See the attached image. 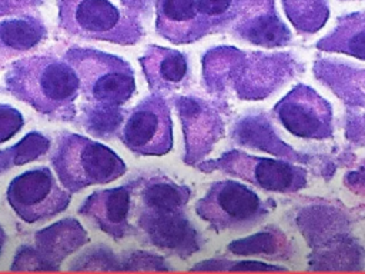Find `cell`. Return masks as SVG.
Segmentation results:
<instances>
[{
  "instance_id": "obj_1",
  "label": "cell",
  "mask_w": 365,
  "mask_h": 274,
  "mask_svg": "<svg viewBox=\"0 0 365 274\" xmlns=\"http://www.w3.org/2000/svg\"><path fill=\"white\" fill-rule=\"evenodd\" d=\"M6 90L53 120H71L80 81L74 68L56 56H31L14 61L4 76Z\"/></svg>"
},
{
  "instance_id": "obj_2",
  "label": "cell",
  "mask_w": 365,
  "mask_h": 274,
  "mask_svg": "<svg viewBox=\"0 0 365 274\" xmlns=\"http://www.w3.org/2000/svg\"><path fill=\"white\" fill-rule=\"evenodd\" d=\"M50 161L60 183L70 193L111 183L127 171L123 158L110 147L74 133L58 137Z\"/></svg>"
},
{
  "instance_id": "obj_3",
  "label": "cell",
  "mask_w": 365,
  "mask_h": 274,
  "mask_svg": "<svg viewBox=\"0 0 365 274\" xmlns=\"http://www.w3.org/2000/svg\"><path fill=\"white\" fill-rule=\"evenodd\" d=\"M64 60L74 68L91 107L120 108L135 93L134 70L118 56L74 47L66 51Z\"/></svg>"
},
{
  "instance_id": "obj_4",
  "label": "cell",
  "mask_w": 365,
  "mask_h": 274,
  "mask_svg": "<svg viewBox=\"0 0 365 274\" xmlns=\"http://www.w3.org/2000/svg\"><path fill=\"white\" fill-rule=\"evenodd\" d=\"M60 26L71 36L121 46L137 43L143 27L135 13L113 0H57Z\"/></svg>"
},
{
  "instance_id": "obj_5",
  "label": "cell",
  "mask_w": 365,
  "mask_h": 274,
  "mask_svg": "<svg viewBox=\"0 0 365 274\" xmlns=\"http://www.w3.org/2000/svg\"><path fill=\"white\" fill-rule=\"evenodd\" d=\"M195 213L215 231H244L262 221L268 207L245 184L222 180L212 183L195 203Z\"/></svg>"
},
{
  "instance_id": "obj_6",
  "label": "cell",
  "mask_w": 365,
  "mask_h": 274,
  "mask_svg": "<svg viewBox=\"0 0 365 274\" xmlns=\"http://www.w3.org/2000/svg\"><path fill=\"white\" fill-rule=\"evenodd\" d=\"M6 198L20 220L34 224L63 213L71 197L60 187L50 168L37 167L14 177Z\"/></svg>"
},
{
  "instance_id": "obj_7",
  "label": "cell",
  "mask_w": 365,
  "mask_h": 274,
  "mask_svg": "<svg viewBox=\"0 0 365 274\" xmlns=\"http://www.w3.org/2000/svg\"><path fill=\"white\" fill-rule=\"evenodd\" d=\"M123 144L140 156H164L173 148V121L160 94L141 100L125 117L120 131Z\"/></svg>"
},
{
  "instance_id": "obj_8",
  "label": "cell",
  "mask_w": 365,
  "mask_h": 274,
  "mask_svg": "<svg viewBox=\"0 0 365 274\" xmlns=\"http://www.w3.org/2000/svg\"><path fill=\"white\" fill-rule=\"evenodd\" d=\"M135 225L141 243L181 258L195 254L202 245L200 233L182 210L137 207Z\"/></svg>"
},
{
  "instance_id": "obj_9",
  "label": "cell",
  "mask_w": 365,
  "mask_h": 274,
  "mask_svg": "<svg viewBox=\"0 0 365 274\" xmlns=\"http://www.w3.org/2000/svg\"><path fill=\"white\" fill-rule=\"evenodd\" d=\"M210 167L221 168L269 191L292 193L307 186V171L289 161L252 157L238 150L225 153Z\"/></svg>"
},
{
  "instance_id": "obj_10",
  "label": "cell",
  "mask_w": 365,
  "mask_h": 274,
  "mask_svg": "<svg viewBox=\"0 0 365 274\" xmlns=\"http://www.w3.org/2000/svg\"><path fill=\"white\" fill-rule=\"evenodd\" d=\"M281 124L301 138H327L332 134V108L315 90L299 84L274 107Z\"/></svg>"
},
{
  "instance_id": "obj_11",
  "label": "cell",
  "mask_w": 365,
  "mask_h": 274,
  "mask_svg": "<svg viewBox=\"0 0 365 274\" xmlns=\"http://www.w3.org/2000/svg\"><path fill=\"white\" fill-rule=\"evenodd\" d=\"M100 231L120 241L135 231L130 223L133 213V186L106 188L91 193L78 208Z\"/></svg>"
},
{
  "instance_id": "obj_12",
  "label": "cell",
  "mask_w": 365,
  "mask_h": 274,
  "mask_svg": "<svg viewBox=\"0 0 365 274\" xmlns=\"http://www.w3.org/2000/svg\"><path fill=\"white\" fill-rule=\"evenodd\" d=\"M211 29L212 24L198 11L197 0H155V30L170 43H192Z\"/></svg>"
},
{
  "instance_id": "obj_13",
  "label": "cell",
  "mask_w": 365,
  "mask_h": 274,
  "mask_svg": "<svg viewBox=\"0 0 365 274\" xmlns=\"http://www.w3.org/2000/svg\"><path fill=\"white\" fill-rule=\"evenodd\" d=\"M235 14V33L254 44L277 47L285 44L291 34L285 24L277 17L269 0H238Z\"/></svg>"
},
{
  "instance_id": "obj_14",
  "label": "cell",
  "mask_w": 365,
  "mask_h": 274,
  "mask_svg": "<svg viewBox=\"0 0 365 274\" xmlns=\"http://www.w3.org/2000/svg\"><path fill=\"white\" fill-rule=\"evenodd\" d=\"M242 54L232 68L231 76L242 74L238 83V94L244 98H262L282 86L294 73V67L285 56H259L251 64H245ZM238 80V81H240Z\"/></svg>"
},
{
  "instance_id": "obj_15",
  "label": "cell",
  "mask_w": 365,
  "mask_h": 274,
  "mask_svg": "<svg viewBox=\"0 0 365 274\" xmlns=\"http://www.w3.org/2000/svg\"><path fill=\"white\" fill-rule=\"evenodd\" d=\"M88 243V234L74 218H64L34 234L33 250L43 271H58L60 264L70 254Z\"/></svg>"
},
{
  "instance_id": "obj_16",
  "label": "cell",
  "mask_w": 365,
  "mask_h": 274,
  "mask_svg": "<svg viewBox=\"0 0 365 274\" xmlns=\"http://www.w3.org/2000/svg\"><path fill=\"white\" fill-rule=\"evenodd\" d=\"M147 83L153 91H170L181 87L190 74L185 54L168 47L150 46L140 59Z\"/></svg>"
},
{
  "instance_id": "obj_17",
  "label": "cell",
  "mask_w": 365,
  "mask_h": 274,
  "mask_svg": "<svg viewBox=\"0 0 365 274\" xmlns=\"http://www.w3.org/2000/svg\"><path fill=\"white\" fill-rule=\"evenodd\" d=\"M295 223L314 250L346 235L348 230L346 217L329 207L305 208L298 214Z\"/></svg>"
},
{
  "instance_id": "obj_18",
  "label": "cell",
  "mask_w": 365,
  "mask_h": 274,
  "mask_svg": "<svg viewBox=\"0 0 365 274\" xmlns=\"http://www.w3.org/2000/svg\"><path fill=\"white\" fill-rule=\"evenodd\" d=\"M237 143L251 148L268 151L287 158H299V154L288 147L274 131L264 116H247L241 118L232 133Z\"/></svg>"
},
{
  "instance_id": "obj_19",
  "label": "cell",
  "mask_w": 365,
  "mask_h": 274,
  "mask_svg": "<svg viewBox=\"0 0 365 274\" xmlns=\"http://www.w3.org/2000/svg\"><path fill=\"white\" fill-rule=\"evenodd\" d=\"M234 255H258L275 260H288L295 251L288 237L277 227H267L245 238L235 240L227 245Z\"/></svg>"
},
{
  "instance_id": "obj_20",
  "label": "cell",
  "mask_w": 365,
  "mask_h": 274,
  "mask_svg": "<svg viewBox=\"0 0 365 274\" xmlns=\"http://www.w3.org/2000/svg\"><path fill=\"white\" fill-rule=\"evenodd\" d=\"M364 263V251L358 243L344 235L321 248H317L309 255L312 270L321 271H354L361 270Z\"/></svg>"
},
{
  "instance_id": "obj_21",
  "label": "cell",
  "mask_w": 365,
  "mask_h": 274,
  "mask_svg": "<svg viewBox=\"0 0 365 274\" xmlns=\"http://www.w3.org/2000/svg\"><path fill=\"white\" fill-rule=\"evenodd\" d=\"M47 36L44 23L34 16H21L0 23V53L16 54L40 44Z\"/></svg>"
},
{
  "instance_id": "obj_22",
  "label": "cell",
  "mask_w": 365,
  "mask_h": 274,
  "mask_svg": "<svg viewBox=\"0 0 365 274\" xmlns=\"http://www.w3.org/2000/svg\"><path fill=\"white\" fill-rule=\"evenodd\" d=\"M318 49L365 60V11L341 19L336 27L318 41Z\"/></svg>"
},
{
  "instance_id": "obj_23",
  "label": "cell",
  "mask_w": 365,
  "mask_h": 274,
  "mask_svg": "<svg viewBox=\"0 0 365 274\" xmlns=\"http://www.w3.org/2000/svg\"><path fill=\"white\" fill-rule=\"evenodd\" d=\"M287 17L302 33H315L328 19L327 0H282Z\"/></svg>"
},
{
  "instance_id": "obj_24",
  "label": "cell",
  "mask_w": 365,
  "mask_h": 274,
  "mask_svg": "<svg viewBox=\"0 0 365 274\" xmlns=\"http://www.w3.org/2000/svg\"><path fill=\"white\" fill-rule=\"evenodd\" d=\"M50 147V140L37 131L26 134L19 143L0 150V174L11 167L21 166L43 156Z\"/></svg>"
},
{
  "instance_id": "obj_25",
  "label": "cell",
  "mask_w": 365,
  "mask_h": 274,
  "mask_svg": "<svg viewBox=\"0 0 365 274\" xmlns=\"http://www.w3.org/2000/svg\"><path fill=\"white\" fill-rule=\"evenodd\" d=\"M70 271H121V265L110 248L94 247L73 261Z\"/></svg>"
},
{
  "instance_id": "obj_26",
  "label": "cell",
  "mask_w": 365,
  "mask_h": 274,
  "mask_svg": "<svg viewBox=\"0 0 365 274\" xmlns=\"http://www.w3.org/2000/svg\"><path fill=\"white\" fill-rule=\"evenodd\" d=\"M191 271H285V267L268 264L262 261H230L224 258L204 260L194 267Z\"/></svg>"
},
{
  "instance_id": "obj_27",
  "label": "cell",
  "mask_w": 365,
  "mask_h": 274,
  "mask_svg": "<svg viewBox=\"0 0 365 274\" xmlns=\"http://www.w3.org/2000/svg\"><path fill=\"white\" fill-rule=\"evenodd\" d=\"M121 271H168L165 260L147 251H133L120 258Z\"/></svg>"
},
{
  "instance_id": "obj_28",
  "label": "cell",
  "mask_w": 365,
  "mask_h": 274,
  "mask_svg": "<svg viewBox=\"0 0 365 274\" xmlns=\"http://www.w3.org/2000/svg\"><path fill=\"white\" fill-rule=\"evenodd\" d=\"M91 113L87 114L86 126L94 134L110 136L121 123L123 116L120 108H98L90 107Z\"/></svg>"
},
{
  "instance_id": "obj_29",
  "label": "cell",
  "mask_w": 365,
  "mask_h": 274,
  "mask_svg": "<svg viewBox=\"0 0 365 274\" xmlns=\"http://www.w3.org/2000/svg\"><path fill=\"white\" fill-rule=\"evenodd\" d=\"M238 0H197L198 11L212 26L235 16Z\"/></svg>"
},
{
  "instance_id": "obj_30",
  "label": "cell",
  "mask_w": 365,
  "mask_h": 274,
  "mask_svg": "<svg viewBox=\"0 0 365 274\" xmlns=\"http://www.w3.org/2000/svg\"><path fill=\"white\" fill-rule=\"evenodd\" d=\"M24 124L21 113L13 106L0 103V144L17 134Z\"/></svg>"
},
{
  "instance_id": "obj_31",
  "label": "cell",
  "mask_w": 365,
  "mask_h": 274,
  "mask_svg": "<svg viewBox=\"0 0 365 274\" xmlns=\"http://www.w3.org/2000/svg\"><path fill=\"white\" fill-rule=\"evenodd\" d=\"M44 0H0V17L23 14L40 6Z\"/></svg>"
},
{
  "instance_id": "obj_32",
  "label": "cell",
  "mask_w": 365,
  "mask_h": 274,
  "mask_svg": "<svg viewBox=\"0 0 365 274\" xmlns=\"http://www.w3.org/2000/svg\"><path fill=\"white\" fill-rule=\"evenodd\" d=\"M345 181L348 186H352L355 188H365V174L352 171L345 177Z\"/></svg>"
},
{
  "instance_id": "obj_33",
  "label": "cell",
  "mask_w": 365,
  "mask_h": 274,
  "mask_svg": "<svg viewBox=\"0 0 365 274\" xmlns=\"http://www.w3.org/2000/svg\"><path fill=\"white\" fill-rule=\"evenodd\" d=\"M6 233H4V230L1 228V225H0V254H1V250H3V247H4V244H6Z\"/></svg>"
},
{
  "instance_id": "obj_34",
  "label": "cell",
  "mask_w": 365,
  "mask_h": 274,
  "mask_svg": "<svg viewBox=\"0 0 365 274\" xmlns=\"http://www.w3.org/2000/svg\"><path fill=\"white\" fill-rule=\"evenodd\" d=\"M364 87H365V81H364Z\"/></svg>"
}]
</instances>
